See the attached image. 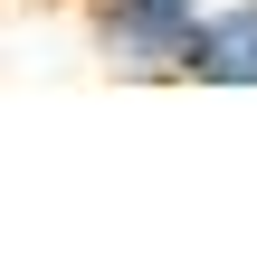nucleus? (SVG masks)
Segmentation results:
<instances>
[{
  "label": "nucleus",
  "mask_w": 257,
  "mask_h": 257,
  "mask_svg": "<svg viewBox=\"0 0 257 257\" xmlns=\"http://www.w3.org/2000/svg\"><path fill=\"white\" fill-rule=\"evenodd\" d=\"M191 86H257V0H210L200 48H191Z\"/></svg>",
  "instance_id": "obj_2"
},
{
  "label": "nucleus",
  "mask_w": 257,
  "mask_h": 257,
  "mask_svg": "<svg viewBox=\"0 0 257 257\" xmlns=\"http://www.w3.org/2000/svg\"><path fill=\"white\" fill-rule=\"evenodd\" d=\"M200 19H210V0H95V57L114 76H134V86L191 76Z\"/></svg>",
  "instance_id": "obj_1"
}]
</instances>
